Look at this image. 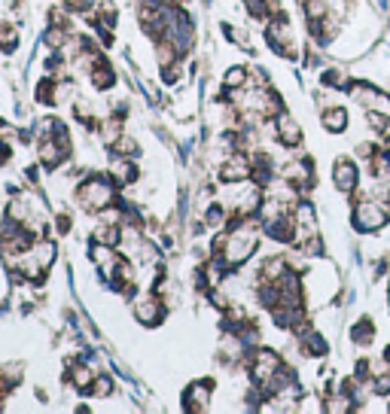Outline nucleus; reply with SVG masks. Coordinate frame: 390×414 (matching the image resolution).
I'll return each mask as SVG.
<instances>
[{
  "instance_id": "nucleus-1",
  "label": "nucleus",
  "mask_w": 390,
  "mask_h": 414,
  "mask_svg": "<svg viewBox=\"0 0 390 414\" xmlns=\"http://www.w3.org/2000/svg\"><path fill=\"white\" fill-rule=\"evenodd\" d=\"M351 223L360 235H372V232H381V228L390 223V207L381 198H372V195H360L354 201V211H351Z\"/></svg>"
},
{
  "instance_id": "nucleus-2",
  "label": "nucleus",
  "mask_w": 390,
  "mask_h": 414,
  "mask_svg": "<svg viewBox=\"0 0 390 414\" xmlns=\"http://www.w3.org/2000/svg\"><path fill=\"white\" fill-rule=\"evenodd\" d=\"M76 201L86 211H107L110 204H116V186L107 177H91L76 189Z\"/></svg>"
},
{
  "instance_id": "nucleus-3",
  "label": "nucleus",
  "mask_w": 390,
  "mask_h": 414,
  "mask_svg": "<svg viewBox=\"0 0 390 414\" xmlns=\"http://www.w3.org/2000/svg\"><path fill=\"white\" fill-rule=\"evenodd\" d=\"M332 186H336L341 195H354L360 189V168L354 158L348 156H339L332 162Z\"/></svg>"
},
{
  "instance_id": "nucleus-4",
  "label": "nucleus",
  "mask_w": 390,
  "mask_h": 414,
  "mask_svg": "<svg viewBox=\"0 0 390 414\" xmlns=\"http://www.w3.org/2000/svg\"><path fill=\"white\" fill-rule=\"evenodd\" d=\"M348 91H351V98L357 101L363 110L390 113V95H387V91H381L378 86H372V83H351Z\"/></svg>"
},
{
  "instance_id": "nucleus-5",
  "label": "nucleus",
  "mask_w": 390,
  "mask_h": 414,
  "mask_svg": "<svg viewBox=\"0 0 390 414\" xmlns=\"http://www.w3.org/2000/svg\"><path fill=\"white\" fill-rule=\"evenodd\" d=\"M274 137H278V143L286 146V149H296V146L302 143V128H299V122H296L286 110H281L278 116H274Z\"/></svg>"
},
{
  "instance_id": "nucleus-6",
  "label": "nucleus",
  "mask_w": 390,
  "mask_h": 414,
  "mask_svg": "<svg viewBox=\"0 0 390 414\" xmlns=\"http://www.w3.org/2000/svg\"><path fill=\"white\" fill-rule=\"evenodd\" d=\"M299 335V350L302 356H326L329 353V341L320 335L314 326H305L302 332H296Z\"/></svg>"
},
{
  "instance_id": "nucleus-7",
  "label": "nucleus",
  "mask_w": 390,
  "mask_h": 414,
  "mask_svg": "<svg viewBox=\"0 0 390 414\" xmlns=\"http://www.w3.org/2000/svg\"><path fill=\"white\" fill-rule=\"evenodd\" d=\"M320 122H324V128L329 134H345L348 131V122H351L348 107H341V104H329V107L320 113Z\"/></svg>"
},
{
  "instance_id": "nucleus-8",
  "label": "nucleus",
  "mask_w": 390,
  "mask_h": 414,
  "mask_svg": "<svg viewBox=\"0 0 390 414\" xmlns=\"http://www.w3.org/2000/svg\"><path fill=\"white\" fill-rule=\"evenodd\" d=\"M214 393V381H195L189 390H186V411H204L208 408V399Z\"/></svg>"
},
{
  "instance_id": "nucleus-9",
  "label": "nucleus",
  "mask_w": 390,
  "mask_h": 414,
  "mask_svg": "<svg viewBox=\"0 0 390 414\" xmlns=\"http://www.w3.org/2000/svg\"><path fill=\"white\" fill-rule=\"evenodd\" d=\"M134 317L141 320V323H146V326H156L159 320H162V302H159L156 296L137 298V305H134Z\"/></svg>"
},
{
  "instance_id": "nucleus-10",
  "label": "nucleus",
  "mask_w": 390,
  "mask_h": 414,
  "mask_svg": "<svg viewBox=\"0 0 390 414\" xmlns=\"http://www.w3.org/2000/svg\"><path fill=\"white\" fill-rule=\"evenodd\" d=\"M369 171L375 183H390V146H378V153L369 158Z\"/></svg>"
},
{
  "instance_id": "nucleus-11",
  "label": "nucleus",
  "mask_w": 390,
  "mask_h": 414,
  "mask_svg": "<svg viewBox=\"0 0 390 414\" xmlns=\"http://www.w3.org/2000/svg\"><path fill=\"white\" fill-rule=\"evenodd\" d=\"M375 323H372V317H360L357 323L351 326V341L357 344V348H369V344L375 341Z\"/></svg>"
},
{
  "instance_id": "nucleus-12",
  "label": "nucleus",
  "mask_w": 390,
  "mask_h": 414,
  "mask_svg": "<svg viewBox=\"0 0 390 414\" xmlns=\"http://www.w3.org/2000/svg\"><path fill=\"white\" fill-rule=\"evenodd\" d=\"M91 83H95V89H110L113 83H116V74H113V67L104 59L91 61Z\"/></svg>"
},
{
  "instance_id": "nucleus-13",
  "label": "nucleus",
  "mask_w": 390,
  "mask_h": 414,
  "mask_svg": "<svg viewBox=\"0 0 390 414\" xmlns=\"http://www.w3.org/2000/svg\"><path fill=\"white\" fill-rule=\"evenodd\" d=\"M247 67H229V71H226V76H223V86L229 89V91H235V89H241V86H244L247 83Z\"/></svg>"
},
{
  "instance_id": "nucleus-14",
  "label": "nucleus",
  "mask_w": 390,
  "mask_h": 414,
  "mask_svg": "<svg viewBox=\"0 0 390 414\" xmlns=\"http://www.w3.org/2000/svg\"><path fill=\"white\" fill-rule=\"evenodd\" d=\"M320 79H324V86H329V89H348V83H351V79L341 74L339 67H332V71H324V76H320Z\"/></svg>"
},
{
  "instance_id": "nucleus-15",
  "label": "nucleus",
  "mask_w": 390,
  "mask_h": 414,
  "mask_svg": "<svg viewBox=\"0 0 390 414\" xmlns=\"http://www.w3.org/2000/svg\"><path fill=\"white\" fill-rule=\"evenodd\" d=\"M369 6L378 9V13H384V9H387V0H369Z\"/></svg>"
}]
</instances>
